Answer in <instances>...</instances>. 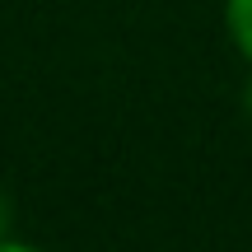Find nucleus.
<instances>
[{
	"mask_svg": "<svg viewBox=\"0 0 252 252\" xmlns=\"http://www.w3.org/2000/svg\"><path fill=\"white\" fill-rule=\"evenodd\" d=\"M229 33L252 61V0H229Z\"/></svg>",
	"mask_w": 252,
	"mask_h": 252,
	"instance_id": "1",
	"label": "nucleus"
},
{
	"mask_svg": "<svg viewBox=\"0 0 252 252\" xmlns=\"http://www.w3.org/2000/svg\"><path fill=\"white\" fill-rule=\"evenodd\" d=\"M9 238V201H5V191H0V243Z\"/></svg>",
	"mask_w": 252,
	"mask_h": 252,
	"instance_id": "2",
	"label": "nucleus"
},
{
	"mask_svg": "<svg viewBox=\"0 0 252 252\" xmlns=\"http://www.w3.org/2000/svg\"><path fill=\"white\" fill-rule=\"evenodd\" d=\"M0 252H37V248H28V243H9V238H5V243H0Z\"/></svg>",
	"mask_w": 252,
	"mask_h": 252,
	"instance_id": "3",
	"label": "nucleus"
},
{
	"mask_svg": "<svg viewBox=\"0 0 252 252\" xmlns=\"http://www.w3.org/2000/svg\"><path fill=\"white\" fill-rule=\"evenodd\" d=\"M243 108H248V117H252V80L243 84Z\"/></svg>",
	"mask_w": 252,
	"mask_h": 252,
	"instance_id": "4",
	"label": "nucleus"
}]
</instances>
